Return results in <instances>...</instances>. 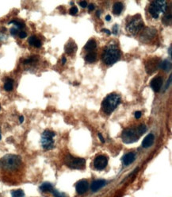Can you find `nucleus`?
I'll list each match as a JSON object with an SVG mask.
<instances>
[{
    "mask_svg": "<svg viewBox=\"0 0 172 197\" xmlns=\"http://www.w3.org/2000/svg\"><path fill=\"white\" fill-rule=\"evenodd\" d=\"M144 28V21H142L140 17L139 18H134L126 26V29L129 33L136 34L140 32Z\"/></svg>",
    "mask_w": 172,
    "mask_h": 197,
    "instance_id": "8",
    "label": "nucleus"
},
{
    "mask_svg": "<svg viewBox=\"0 0 172 197\" xmlns=\"http://www.w3.org/2000/svg\"><path fill=\"white\" fill-rule=\"evenodd\" d=\"M150 85H151V87L153 89V91H155V92H159L160 91L161 87L163 85V79L160 76H156V77L153 78L151 79V83H150Z\"/></svg>",
    "mask_w": 172,
    "mask_h": 197,
    "instance_id": "12",
    "label": "nucleus"
},
{
    "mask_svg": "<svg viewBox=\"0 0 172 197\" xmlns=\"http://www.w3.org/2000/svg\"><path fill=\"white\" fill-rule=\"evenodd\" d=\"M56 136V133L51 130H45L41 135V145L46 150L52 149L54 147V140L53 137Z\"/></svg>",
    "mask_w": 172,
    "mask_h": 197,
    "instance_id": "6",
    "label": "nucleus"
},
{
    "mask_svg": "<svg viewBox=\"0 0 172 197\" xmlns=\"http://www.w3.org/2000/svg\"><path fill=\"white\" fill-rule=\"evenodd\" d=\"M159 65V62L158 60L156 59H151V60H148V63L145 64L146 66V71L148 74L153 73L154 71H156L157 68Z\"/></svg>",
    "mask_w": 172,
    "mask_h": 197,
    "instance_id": "10",
    "label": "nucleus"
},
{
    "mask_svg": "<svg viewBox=\"0 0 172 197\" xmlns=\"http://www.w3.org/2000/svg\"><path fill=\"white\" fill-rule=\"evenodd\" d=\"M1 138H2V136H1V133H0V140H1Z\"/></svg>",
    "mask_w": 172,
    "mask_h": 197,
    "instance_id": "43",
    "label": "nucleus"
},
{
    "mask_svg": "<svg viewBox=\"0 0 172 197\" xmlns=\"http://www.w3.org/2000/svg\"><path fill=\"white\" fill-rule=\"evenodd\" d=\"M107 184V181L104 180H95L94 182H92L91 186V189L93 192H96L99 190H100L101 188H103V187H105Z\"/></svg>",
    "mask_w": 172,
    "mask_h": 197,
    "instance_id": "15",
    "label": "nucleus"
},
{
    "mask_svg": "<svg viewBox=\"0 0 172 197\" xmlns=\"http://www.w3.org/2000/svg\"><path fill=\"white\" fill-rule=\"evenodd\" d=\"M88 10H89V11H92L93 10H95V5L94 4H90L89 6H88Z\"/></svg>",
    "mask_w": 172,
    "mask_h": 197,
    "instance_id": "35",
    "label": "nucleus"
},
{
    "mask_svg": "<svg viewBox=\"0 0 172 197\" xmlns=\"http://www.w3.org/2000/svg\"><path fill=\"white\" fill-rule=\"evenodd\" d=\"M13 83H14V80L12 79H6V83L4 84V89L7 91H11L12 89H13Z\"/></svg>",
    "mask_w": 172,
    "mask_h": 197,
    "instance_id": "23",
    "label": "nucleus"
},
{
    "mask_svg": "<svg viewBox=\"0 0 172 197\" xmlns=\"http://www.w3.org/2000/svg\"><path fill=\"white\" fill-rule=\"evenodd\" d=\"M26 36H27V34H26V33L25 32H20L19 33V37L20 38H25V37H26Z\"/></svg>",
    "mask_w": 172,
    "mask_h": 197,
    "instance_id": "32",
    "label": "nucleus"
},
{
    "mask_svg": "<svg viewBox=\"0 0 172 197\" xmlns=\"http://www.w3.org/2000/svg\"><path fill=\"white\" fill-rule=\"evenodd\" d=\"M65 164L72 169H83L86 166V160L83 158H78L68 155L65 158Z\"/></svg>",
    "mask_w": 172,
    "mask_h": 197,
    "instance_id": "7",
    "label": "nucleus"
},
{
    "mask_svg": "<svg viewBox=\"0 0 172 197\" xmlns=\"http://www.w3.org/2000/svg\"><path fill=\"white\" fill-rule=\"evenodd\" d=\"M121 57V52L118 47L115 44H110L105 48L103 55V60L107 65H112L115 64Z\"/></svg>",
    "mask_w": 172,
    "mask_h": 197,
    "instance_id": "1",
    "label": "nucleus"
},
{
    "mask_svg": "<svg viewBox=\"0 0 172 197\" xmlns=\"http://www.w3.org/2000/svg\"><path fill=\"white\" fill-rule=\"evenodd\" d=\"M141 117V112L140 111H136V112L135 113V118H136V119H139Z\"/></svg>",
    "mask_w": 172,
    "mask_h": 197,
    "instance_id": "34",
    "label": "nucleus"
},
{
    "mask_svg": "<svg viewBox=\"0 0 172 197\" xmlns=\"http://www.w3.org/2000/svg\"><path fill=\"white\" fill-rule=\"evenodd\" d=\"M40 189H41L42 191H44V192H46V191H49V192H51V191L53 190V187H52V185L50 183L46 182V183H44L41 184V187H40Z\"/></svg>",
    "mask_w": 172,
    "mask_h": 197,
    "instance_id": "21",
    "label": "nucleus"
},
{
    "mask_svg": "<svg viewBox=\"0 0 172 197\" xmlns=\"http://www.w3.org/2000/svg\"><path fill=\"white\" fill-rule=\"evenodd\" d=\"M102 31H103V32H104V33H107V34H108V35H110V34H111V32H110V30H108V29H102Z\"/></svg>",
    "mask_w": 172,
    "mask_h": 197,
    "instance_id": "37",
    "label": "nucleus"
},
{
    "mask_svg": "<svg viewBox=\"0 0 172 197\" xmlns=\"http://www.w3.org/2000/svg\"><path fill=\"white\" fill-rule=\"evenodd\" d=\"M11 196L12 197H24L25 196V193H24L23 190H21V189L14 190V191H11Z\"/></svg>",
    "mask_w": 172,
    "mask_h": 197,
    "instance_id": "24",
    "label": "nucleus"
},
{
    "mask_svg": "<svg viewBox=\"0 0 172 197\" xmlns=\"http://www.w3.org/2000/svg\"><path fill=\"white\" fill-rule=\"evenodd\" d=\"M21 164V159L17 155L8 154L0 160V165L7 171H14L19 168Z\"/></svg>",
    "mask_w": 172,
    "mask_h": 197,
    "instance_id": "2",
    "label": "nucleus"
},
{
    "mask_svg": "<svg viewBox=\"0 0 172 197\" xmlns=\"http://www.w3.org/2000/svg\"><path fill=\"white\" fill-rule=\"evenodd\" d=\"M64 50H65V52L68 55H72L75 54L77 51V45L73 41H68L67 44H65L64 46Z\"/></svg>",
    "mask_w": 172,
    "mask_h": 197,
    "instance_id": "14",
    "label": "nucleus"
},
{
    "mask_svg": "<svg viewBox=\"0 0 172 197\" xmlns=\"http://www.w3.org/2000/svg\"><path fill=\"white\" fill-rule=\"evenodd\" d=\"M85 60L88 63H94L97 60V54L95 52H89L88 54L86 55Z\"/></svg>",
    "mask_w": 172,
    "mask_h": 197,
    "instance_id": "22",
    "label": "nucleus"
},
{
    "mask_svg": "<svg viewBox=\"0 0 172 197\" xmlns=\"http://www.w3.org/2000/svg\"><path fill=\"white\" fill-rule=\"evenodd\" d=\"M171 49H172V47H171V45H170V48H169V49H168V52H169V55H170V56H172V54H171Z\"/></svg>",
    "mask_w": 172,
    "mask_h": 197,
    "instance_id": "40",
    "label": "nucleus"
},
{
    "mask_svg": "<svg viewBox=\"0 0 172 197\" xmlns=\"http://www.w3.org/2000/svg\"><path fill=\"white\" fill-rule=\"evenodd\" d=\"M159 67L165 71H169L171 69V62L168 60H163L162 62L159 63Z\"/></svg>",
    "mask_w": 172,
    "mask_h": 197,
    "instance_id": "17",
    "label": "nucleus"
},
{
    "mask_svg": "<svg viewBox=\"0 0 172 197\" xmlns=\"http://www.w3.org/2000/svg\"><path fill=\"white\" fill-rule=\"evenodd\" d=\"M171 79H172V75H170L168 80H167V82H166V87H165V88H164V91H166V90H167V88L169 87V86H170V83H171Z\"/></svg>",
    "mask_w": 172,
    "mask_h": 197,
    "instance_id": "29",
    "label": "nucleus"
},
{
    "mask_svg": "<svg viewBox=\"0 0 172 197\" xmlns=\"http://www.w3.org/2000/svg\"><path fill=\"white\" fill-rule=\"evenodd\" d=\"M154 140H155L154 135L152 133H149L144 138L143 141H142V147L143 148H148V147L151 146L154 143Z\"/></svg>",
    "mask_w": 172,
    "mask_h": 197,
    "instance_id": "16",
    "label": "nucleus"
},
{
    "mask_svg": "<svg viewBox=\"0 0 172 197\" xmlns=\"http://www.w3.org/2000/svg\"><path fill=\"white\" fill-rule=\"evenodd\" d=\"M17 30L16 28H11V29H10V33H11V35L15 36V35L17 34Z\"/></svg>",
    "mask_w": 172,
    "mask_h": 197,
    "instance_id": "31",
    "label": "nucleus"
},
{
    "mask_svg": "<svg viewBox=\"0 0 172 197\" xmlns=\"http://www.w3.org/2000/svg\"><path fill=\"white\" fill-rule=\"evenodd\" d=\"M163 22L166 25H170L171 23V14L170 13L165 14L164 17H163Z\"/></svg>",
    "mask_w": 172,
    "mask_h": 197,
    "instance_id": "25",
    "label": "nucleus"
},
{
    "mask_svg": "<svg viewBox=\"0 0 172 197\" xmlns=\"http://www.w3.org/2000/svg\"><path fill=\"white\" fill-rule=\"evenodd\" d=\"M121 96L116 93H111L102 102V108L106 114H110L120 104Z\"/></svg>",
    "mask_w": 172,
    "mask_h": 197,
    "instance_id": "3",
    "label": "nucleus"
},
{
    "mask_svg": "<svg viewBox=\"0 0 172 197\" xmlns=\"http://www.w3.org/2000/svg\"><path fill=\"white\" fill-rule=\"evenodd\" d=\"M51 192L53 194L54 197H65V195H64V193H61V192L58 191L57 190L54 189V188H53V190H52Z\"/></svg>",
    "mask_w": 172,
    "mask_h": 197,
    "instance_id": "26",
    "label": "nucleus"
},
{
    "mask_svg": "<svg viewBox=\"0 0 172 197\" xmlns=\"http://www.w3.org/2000/svg\"><path fill=\"white\" fill-rule=\"evenodd\" d=\"M113 33L115 35L118 33V25H114V26L113 27Z\"/></svg>",
    "mask_w": 172,
    "mask_h": 197,
    "instance_id": "30",
    "label": "nucleus"
},
{
    "mask_svg": "<svg viewBox=\"0 0 172 197\" xmlns=\"http://www.w3.org/2000/svg\"><path fill=\"white\" fill-rule=\"evenodd\" d=\"M88 188H89V183H88L87 180H82L76 183V191H77V193L80 194V195L85 193L86 191L88 190Z\"/></svg>",
    "mask_w": 172,
    "mask_h": 197,
    "instance_id": "11",
    "label": "nucleus"
},
{
    "mask_svg": "<svg viewBox=\"0 0 172 197\" xmlns=\"http://www.w3.org/2000/svg\"><path fill=\"white\" fill-rule=\"evenodd\" d=\"M97 47V43L96 41L94 40V39H91V40H89L87 41V44H85L84 46V48L87 49V50H93Z\"/></svg>",
    "mask_w": 172,
    "mask_h": 197,
    "instance_id": "20",
    "label": "nucleus"
},
{
    "mask_svg": "<svg viewBox=\"0 0 172 197\" xmlns=\"http://www.w3.org/2000/svg\"><path fill=\"white\" fill-rule=\"evenodd\" d=\"M29 43L30 45L36 47V48H40L41 46V41L37 37H35V36H31V37H29Z\"/></svg>",
    "mask_w": 172,
    "mask_h": 197,
    "instance_id": "18",
    "label": "nucleus"
},
{
    "mask_svg": "<svg viewBox=\"0 0 172 197\" xmlns=\"http://www.w3.org/2000/svg\"><path fill=\"white\" fill-rule=\"evenodd\" d=\"M110 19H111V16L110 15H107V17H106V20H107V21H110Z\"/></svg>",
    "mask_w": 172,
    "mask_h": 197,
    "instance_id": "39",
    "label": "nucleus"
},
{
    "mask_svg": "<svg viewBox=\"0 0 172 197\" xmlns=\"http://www.w3.org/2000/svg\"><path fill=\"white\" fill-rule=\"evenodd\" d=\"M140 136L141 134L138 130V128L125 129L122 132V139L124 143L132 144V143L137 141Z\"/></svg>",
    "mask_w": 172,
    "mask_h": 197,
    "instance_id": "4",
    "label": "nucleus"
},
{
    "mask_svg": "<svg viewBox=\"0 0 172 197\" xmlns=\"http://www.w3.org/2000/svg\"><path fill=\"white\" fill-rule=\"evenodd\" d=\"M0 109H1V106H0Z\"/></svg>",
    "mask_w": 172,
    "mask_h": 197,
    "instance_id": "44",
    "label": "nucleus"
},
{
    "mask_svg": "<svg viewBox=\"0 0 172 197\" xmlns=\"http://www.w3.org/2000/svg\"><path fill=\"white\" fill-rule=\"evenodd\" d=\"M123 4L120 2H118L114 5V7H113V13L116 15H119L122 12V10H123Z\"/></svg>",
    "mask_w": 172,
    "mask_h": 197,
    "instance_id": "19",
    "label": "nucleus"
},
{
    "mask_svg": "<svg viewBox=\"0 0 172 197\" xmlns=\"http://www.w3.org/2000/svg\"><path fill=\"white\" fill-rule=\"evenodd\" d=\"M166 10V1H154L151 2L148 10L153 18H158L160 13H164Z\"/></svg>",
    "mask_w": 172,
    "mask_h": 197,
    "instance_id": "5",
    "label": "nucleus"
},
{
    "mask_svg": "<svg viewBox=\"0 0 172 197\" xmlns=\"http://www.w3.org/2000/svg\"><path fill=\"white\" fill-rule=\"evenodd\" d=\"M108 164V159L104 155H99L95 159L94 165L98 170H103Z\"/></svg>",
    "mask_w": 172,
    "mask_h": 197,
    "instance_id": "9",
    "label": "nucleus"
},
{
    "mask_svg": "<svg viewBox=\"0 0 172 197\" xmlns=\"http://www.w3.org/2000/svg\"><path fill=\"white\" fill-rule=\"evenodd\" d=\"M136 159V154L135 153H128L122 157V162L125 166H128L133 163Z\"/></svg>",
    "mask_w": 172,
    "mask_h": 197,
    "instance_id": "13",
    "label": "nucleus"
},
{
    "mask_svg": "<svg viewBox=\"0 0 172 197\" xmlns=\"http://www.w3.org/2000/svg\"><path fill=\"white\" fill-rule=\"evenodd\" d=\"M70 14H72V15H76V14L78 13V8L76 6H72L69 10Z\"/></svg>",
    "mask_w": 172,
    "mask_h": 197,
    "instance_id": "28",
    "label": "nucleus"
},
{
    "mask_svg": "<svg viewBox=\"0 0 172 197\" xmlns=\"http://www.w3.org/2000/svg\"><path fill=\"white\" fill-rule=\"evenodd\" d=\"M97 16H98V17H100V14H101V11H99V10H98V11H97Z\"/></svg>",
    "mask_w": 172,
    "mask_h": 197,
    "instance_id": "42",
    "label": "nucleus"
},
{
    "mask_svg": "<svg viewBox=\"0 0 172 197\" xmlns=\"http://www.w3.org/2000/svg\"><path fill=\"white\" fill-rule=\"evenodd\" d=\"M98 136H99V137L100 138V140H101V141H102V143H104L105 142V140H104V138H103V135H102V133H98Z\"/></svg>",
    "mask_w": 172,
    "mask_h": 197,
    "instance_id": "36",
    "label": "nucleus"
},
{
    "mask_svg": "<svg viewBox=\"0 0 172 197\" xmlns=\"http://www.w3.org/2000/svg\"><path fill=\"white\" fill-rule=\"evenodd\" d=\"M19 122H20V123H22V122H24V117H23V116H20Z\"/></svg>",
    "mask_w": 172,
    "mask_h": 197,
    "instance_id": "38",
    "label": "nucleus"
},
{
    "mask_svg": "<svg viewBox=\"0 0 172 197\" xmlns=\"http://www.w3.org/2000/svg\"><path fill=\"white\" fill-rule=\"evenodd\" d=\"M14 24V25H16L17 28H20V29H21V28H23L25 25H24L23 23H21V22H19V21H10V24Z\"/></svg>",
    "mask_w": 172,
    "mask_h": 197,
    "instance_id": "27",
    "label": "nucleus"
},
{
    "mask_svg": "<svg viewBox=\"0 0 172 197\" xmlns=\"http://www.w3.org/2000/svg\"><path fill=\"white\" fill-rule=\"evenodd\" d=\"M62 63H63V64H64L66 63V58L65 57H63V59H62Z\"/></svg>",
    "mask_w": 172,
    "mask_h": 197,
    "instance_id": "41",
    "label": "nucleus"
},
{
    "mask_svg": "<svg viewBox=\"0 0 172 197\" xmlns=\"http://www.w3.org/2000/svg\"><path fill=\"white\" fill-rule=\"evenodd\" d=\"M79 5L83 8H85L87 6V2L86 1H81V2H79Z\"/></svg>",
    "mask_w": 172,
    "mask_h": 197,
    "instance_id": "33",
    "label": "nucleus"
}]
</instances>
